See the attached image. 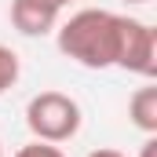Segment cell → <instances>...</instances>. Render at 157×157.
Returning a JSON list of instances; mask_svg holds the SVG:
<instances>
[{
  "instance_id": "obj_1",
  "label": "cell",
  "mask_w": 157,
  "mask_h": 157,
  "mask_svg": "<svg viewBox=\"0 0 157 157\" xmlns=\"http://www.w3.org/2000/svg\"><path fill=\"white\" fill-rule=\"evenodd\" d=\"M121 18L106 7H80L66 22L55 26L59 51L73 59L84 70H110L117 66V44H121Z\"/></svg>"
},
{
  "instance_id": "obj_2",
  "label": "cell",
  "mask_w": 157,
  "mask_h": 157,
  "mask_svg": "<svg viewBox=\"0 0 157 157\" xmlns=\"http://www.w3.org/2000/svg\"><path fill=\"white\" fill-rule=\"evenodd\" d=\"M84 124V113H80V102L66 91H37L29 102H26V128L33 132V139L40 143H70Z\"/></svg>"
},
{
  "instance_id": "obj_3",
  "label": "cell",
  "mask_w": 157,
  "mask_h": 157,
  "mask_svg": "<svg viewBox=\"0 0 157 157\" xmlns=\"http://www.w3.org/2000/svg\"><path fill=\"white\" fill-rule=\"evenodd\" d=\"M117 66L135 77H157V29L143 18L124 15L121 18V44H117Z\"/></svg>"
},
{
  "instance_id": "obj_4",
  "label": "cell",
  "mask_w": 157,
  "mask_h": 157,
  "mask_svg": "<svg viewBox=\"0 0 157 157\" xmlns=\"http://www.w3.org/2000/svg\"><path fill=\"white\" fill-rule=\"evenodd\" d=\"M62 22V7L51 0H11V26L22 37H48Z\"/></svg>"
},
{
  "instance_id": "obj_5",
  "label": "cell",
  "mask_w": 157,
  "mask_h": 157,
  "mask_svg": "<svg viewBox=\"0 0 157 157\" xmlns=\"http://www.w3.org/2000/svg\"><path fill=\"white\" fill-rule=\"evenodd\" d=\"M128 117H132V124H135L143 135H157V84L154 80H146L143 88L132 91V99H128Z\"/></svg>"
},
{
  "instance_id": "obj_6",
  "label": "cell",
  "mask_w": 157,
  "mask_h": 157,
  "mask_svg": "<svg viewBox=\"0 0 157 157\" xmlns=\"http://www.w3.org/2000/svg\"><path fill=\"white\" fill-rule=\"evenodd\" d=\"M22 77V59H18V51L15 48H7V44H0V95H7L15 84Z\"/></svg>"
},
{
  "instance_id": "obj_7",
  "label": "cell",
  "mask_w": 157,
  "mask_h": 157,
  "mask_svg": "<svg viewBox=\"0 0 157 157\" xmlns=\"http://www.w3.org/2000/svg\"><path fill=\"white\" fill-rule=\"evenodd\" d=\"M15 157H66V154H62V146H55V143H40V139H33V143L18 146Z\"/></svg>"
},
{
  "instance_id": "obj_8",
  "label": "cell",
  "mask_w": 157,
  "mask_h": 157,
  "mask_svg": "<svg viewBox=\"0 0 157 157\" xmlns=\"http://www.w3.org/2000/svg\"><path fill=\"white\" fill-rule=\"evenodd\" d=\"M139 157H157V135H146V143H143Z\"/></svg>"
},
{
  "instance_id": "obj_9",
  "label": "cell",
  "mask_w": 157,
  "mask_h": 157,
  "mask_svg": "<svg viewBox=\"0 0 157 157\" xmlns=\"http://www.w3.org/2000/svg\"><path fill=\"white\" fill-rule=\"evenodd\" d=\"M88 157H128V154H121V150H113V146H99V150H91Z\"/></svg>"
},
{
  "instance_id": "obj_10",
  "label": "cell",
  "mask_w": 157,
  "mask_h": 157,
  "mask_svg": "<svg viewBox=\"0 0 157 157\" xmlns=\"http://www.w3.org/2000/svg\"><path fill=\"white\" fill-rule=\"evenodd\" d=\"M51 4H55V7H62V11H66V7H70V4H77V0H51Z\"/></svg>"
},
{
  "instance_id": "obj_11",
  "label": "cell",
  "mask_w": 157,
  "mask_h": 157,
  "mask_svg": "<svg viewBox=\"0 0 157 157\" xmlns=\"http://www.w3.org/2000/svg\"><path fill=\"white\" fill-rule=\"evenodd\" d=\"M124 4H150V0H124Z\"/></svg>"
},
{
  "instance_id": "obj_12",
  "label": "cell",
  "mask_w": 157,
  "mask_h": 157,
  "mask_svg": "<svg viewBox=\"0 0 157 157\" xmlns=\"http://www.w3.org/2000/svg\"><path fill=\"white\" fill-rule=\"evenodd\" d=\"M0 157H4V143H0Z\"/></svg>"
}]
</instances>
